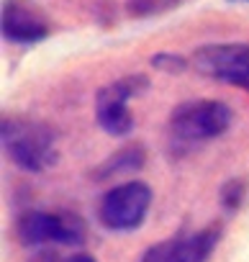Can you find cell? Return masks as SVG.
Wrapping results in <instances>:
<instances>
[{"label":"cell","mask_w":249,"mask_h":262,"mask_svg":"<svg viewBox=\"0 0 249 262\" xmlns=\"http://www.w3.org/2000/svg\"><path fill=\"white\" fill-rule=\"evenodd\" d=\"M3 149L16 167L26 172H44L57 162L54 152V131L44 121L29 116H6L3 118Z\"/></svg>","instance_id":"obj_1"},{"label":"cell","mask_w":249,"mask_h":262,"mask_svg":"<svg viewBox=\"0 0 249 262\" xmlns=\"http://www.w3.org/2000/svg\"><path fill=\"white\" fill-rule=\"evenodd\" d=\"M231 126V108L221 100H188L170 116V142L175 149L221 137Z\"/></svg>","instance_id":"obj_2"},{"label":"cell","mask_w":249,"mask_h":262,"mask_svg":"<svg viewBox=\"0 0 249 262\" xmlns=\"http://www.w3.org/2000/svg\"><path fill=\"white\" fill-rule=\"evenodd\" d=\"M16 236L26 247H80L87 239V226L72 211H26L16 221Z\"/></svg>","instance_id":"obj_3"},{"label":"cell","mask_w":249,"mask_h":262,"mask_svg":"<svg viewBox=\"0 0 249 262\" xmlns=\"http://www.w3.org/2000/svg\"><path fill=\"white\" fill-rule=\"evenodd\" d=\"M152 206V188L131 180L110 188L98 203V221L110 231H134L144 224Z\"/></svg>","instance_id":"obj_4"},{"label":"cell","mask_w":249,"mask_h":262,"mask_svg":"<svg viewBox=\"0 0 249 262\" xmlns=\"http://www.w3.org/2000/svg\"><path fill=\"white\" fill-rule=\"evenodd\" d=\"M149 88L147 75H126L105 88L98 90L95 95V118L98 126L110 137H126L134 128V116L129 111V100L137 98Z\"/></svg>","instance_id":"obj_5"},{"label":"cell","mask_w":249,"mask_h":262,"mask_svg":"<svg viewBox=\"0 0 249 262\" xmlns=\"http://www.w3.org/2000/svg\"><path fill=\"white\" fill-rule=\"evenodd\" d=\"M200 75L236 85L249 93V44H211L193 54Z\"/></svg>","instance_id":"obj_6"},{"label":"cell","mask_w":249,"mask_h":262,"mask_svg":"<svg viewBox=\"0 0 249 262\" xmlns=\"http://www.w3.org/2000/svg\"><path fill=\"white\" fill-rule=\"evenodd\" d=\"M221 239V226H206L188 236H172L152 244L139 262H206Z\"/></svg>","instance_id":"obj_7"},{"label":"cell","mask_w":249,"mask_h":262,"mask_svg":"<svg viewBox=\"0 0 249 262\" xmlns=\"http://www.w3.org/2000/svg\"><path fill=\"white\" fill-rule=\"evenodd\" d=\"M0 26L3 36L13 44H36L49 36V18L34 0H6Z\"/></svg>","instance_id":"obj_8"},{"label":"cell","mask_w":249,"mask_h":262,"mask_svg":"<svg viewBox=\"0 0 249 262\" xmlns=\"http://www.w3.org/2000/svg\"><path fill=\"white\" fill-rule=\"evenodd\" d=\"M147 162V149L144 144H129V147H121L116 149L110 157H105L95 170L93 178L95 180H108L116 175H126V172H139Z\"/></svg>","instance_id":"obj_9"},{"label":"cell","mask_w":249,"mask_h":262,"mask_svg":"<svg viewBox=\"0 0 249 262\" xmlns=\"http://www.w3.org/2000/svg\"><path fill=\"white\" fill-rule=\"evenodd\" d=\"M244 190H246V183H244V180H239V178L226 180V183L221 185V190H218L221 208H223L226 213H234V211L241 206V201H244Z\"/></svg>","instance_id":"obj_10"},{"label":"cell","mask_w":249,"mask_h":262,"mask_svg":"<svg viewBox=\"0 0 249 262\" xmlns=\"http://www.w3.org/2000/svg\"><path fill=\"white\" fill-rule=\"evenodd\" d=\"M149 64L160 72H167V75H180L188 70V59L180 57V54H170V52H162V54H154L149 59Z\"/></svg>","instance_id":"obj_11"},{"label":"cell","mask_w":249,"mask_h":262,"mask_svg":"<svg viewBox=\"0 0 249 262\" xmlns=\"http://www.w3.org/2000/svg\"><path fill=\"white\" fill-rule=\"evenodd\" d=\"M162 0H129V13L131 16H149L154 11H160Z\"/></svg>","instance_id":"obj_12"},{"label":"cell","mask_w":249,"mask_h":262,"mask_svg":"<svg viewBox=\"0 0 249 262\" xmlns=\"http://www.w3.org/2000/svg\"><path fill=\"white\" fill-rule=\"evenodd\" d=\"M31 262H64V257H59V254H54V252H39Z\"/></svg>","instance_id":"obj_13"},{"label":"cell","mask_w":249,"mask_h":262,"mask_svg":"<svg viewBox=\"0 0 249 262\" xmlns=\"http://www.w3.org/2000/svg\"><path fill=\"white\" fill-rule=\"evenodd\" d=\"M64 262H98V259L93 254H87V252H75V254L64 257Z\"/></svg>","instance_id":"obj_14"}]
</instances>
